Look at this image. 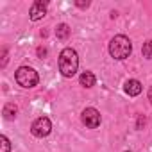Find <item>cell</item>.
Wrapping results in <instances>:
<instances>
[{
    "label": "cell",
    "instance_id": "cell-1",
    "mask_svg": "<svg viewBox=\"0 0 152 152\" xmlns=\"http://www.w3.org/2000/svg\"><path fill=\"white\" fill-rule=\"evenodd\" d=\"M79 68V57L73 48H63L59 54V72L64 77H73Z\"/></svg>",
    "mask_w": 152,
    "mask_h": 152
},
{
    "label": "cell",
    "instance_id": "cell-2",
    "mask_svg": "<svg viewBox=\"0 0 152 152\" xmlns=\"http://www.w3.org/2000/svg\"><path fill=\"white\" fill-rule=\"evenodd\" d=\"M131 52H132V43H131V39L127 36L118 34V36H115L111 39V43H109V54H111V57L122 61V59H127L131 56Z\"/></svg>",
    "mask_w": 152,
    "mask_h": 152
},
{
    "label": "cell",
    "instance_id": "cell-3",
    "mask_svg": "<svg viewBox=\"0 0 152 152\" xmlns=\"http://www.w3.org/2000/svg\"><path fill=\"white\" fill-rule=\"evenodd\" d=\"M15 79L22 88H34L39 83L38 72L34 68H31V66H20L16 70V73H15Z\"/></svg>",
    "mask_w": 152,
    "mask_h": 152
},
{
    "label": "cell",
    "instance_id": "cell-4",
    "mask_svg": "<svg viewBox=\"0 0 152 152\" xmlns=\"http://www.w3.org/2000/svg\"><path fill=\"white\" fill-rule=\"evenodd\" d=\"M50 131H52V124H50V120H48L47 116L36 118V120L32 122V125H31V132H32L36 138H45V136L50 134Z\"/></svg>",
    "mask_w": 152,
    "mask_h": 152
},
{
    "label": "cell",
    "instance_id": "cell-5",
    "mask_svg": "<svg viewBox=\"0 0 152 152\" xmlns=\"http://www.w3.org/2000/svg\"><path fill=\"white\" fill-rule=\"evenodd\" d=\"M83 124L88 127V129H97L100 125V113L95 109V107H86L83 111Z\"/></svg>",
    "mask_w": 152,
    "mask_h": 152
},
{
    "label": "cell",
    "instance_id": "cell-6",
    "mask_svg": "<svg viewBox=\"0 0 152 152\" xmlns=\"http://www.w3.org/2000/svg\"><path fill=\"white\" fill-rule=\"evenodd\" d=\"M45 15H47V2H43V0H36V2L32 4V7H31V11H29L31 20L32 22H38Z\"/></svg>",
    "mask_w": 152,
    "mask_h": 152
},
{
    "label": "cell",
    "instance_id": "cell-7",
    "mask_svg": "<svg viewBox=\"0 0 152 152\" xmlns=\"http://www.w3.org/2000/svg\"><path fill=\"white\" fill-rule=\"evenodd\" d=\"M124 90H125V93L129 95V97H138L140 93H141V83L140 81H136V79H129L125 84H124Z\"/></svg>",
    "mask_w": 152,
    "mask_h": 152
},
{
    "label": "cell",
    "instance_id": "cell-8",
    "mask_svg": "<svg viewBox=\"0 0 152 152\" xmlns=\"http://www.w3.org/2000/svg\"><path fill=\"white\" fill-rule=\"evenodd\" d=\"M79 83H81V86H84V88H91V86H95L97 79H95L93 72H83L81 77H79Z\"/></svg>",
    "mask_w": 152,
    "mask_h": 152
},
{
    "label": "cell",
    "instance_id": "cell-9",
    "mask_svg": "<svg viewBox=\"0 0 152 152\" xmlns=\"http://www.w3.org/2000/svg\"><path fill=\"white\" fill-rule=\"evenodd\" d=\"M56 36H57V39H68V36H70V27H68L66 23H59V25L56 27Z\"/></svg>",
    "mask_w": 152,
    "mask_h": 152
},
{
    "label": "cell",
    "instance_id": "cell-10",
    "mask_svg": "<svg viewBox=\"0 0 152 152\" xmlns=\"http://www.w3.org/2000/svg\"><path fill=\"white\" fill-rule=\"evenodd\" d=\"M16 106L15 104H6L4 106V118H7V120H13L15 116H16Z\"/></svg>",
    "mask_w": 152,
    "mask_h": 152
},
{
    "label": "cell",
    "instance_id": "cell-11",
    "mask_svg": "<svg viewBox=\"0 0 152 152\" xmlns=\"http://www.w3.org/2000/svg\"><path fill=\"white\" fill-rule=\"evenodd\" d=\"M141 54H143V57H147V59H152V41H150V39L143 43Z\"/></svg>",
    "mask_w": 152,
    "mask_h": 152
},
{
    "label": "cell",
    "instance_id": "cell-12",
    "mask_svg": "<svg viewBox=\"0 0 152 152\" xmlns=\"http://www.w3.org/2000/svg\"><path fill=\"white\" fill-rule=\"evenodd\" d=\"M9 150H11V143L7 136H0V152H9Z\"/></svg>",
    "mask_w": 152,
    "mask_h": 152
},
{
    "label": "cell",
    "instance_id": "cell-13",
    "mask_svg": "<svg viewBox=\"0 0 152 152\" xmlns=\"http://www.w3.org/2000/svg\"><path fill=\"white\" fill-rule=\"evenodd\" d=\"M36 54H38V57H41V59H43V57L47 56V48H45V47H38Z\"/></svg>",
    "mask_w": 152,
    "mask_h": 152
},
{
    "label": "cell",
    "instance_id": "cell-14",
    "mask_svg": "<svg viewBox=\"0 0 152 152\" xmlns=\"http://www.w3.org/2000/svg\"><path fill=\"white\" fill-rule=\"evenodd\" d=\"M75 6L81 7V9H84V7H88V6H90V2H88V0H86V2H81V0H77V2H75Z\"/></svg>",
    "mask_w": 152,
    "mask_h": 152
},
{
    "label": "cell",
    "instance_id": "cell-15",
    "mask_svg": "<svg viewBox=\"0 0 152 152\" xmlns=\"http://www.w3.org/2000/svg\"><path fill=\"white\" fill-rule=\"evenodd\" d=\"M6 64H7V50L4 48L2 50V66H6Z\"/></svg>",
    "mask_w": 152,
    "mask_h": 152
},
{
    "label": "cell",
    "instance_id": "cell-16",
    "mask_svg": "<svg viewBox=\"0 0 152 152\" xmlns=\"http://www.w3.org/2000/svg\"><path fill=\"white\" fill-rule=\"evenodd\" d=\"M145 122H147V120H145V116H140V118H138V127L145 125Z\"/></svg>",
    "mask_w": 152,
    "mask_h": 152
},
{
    "label": "cell",
    "instance_id": "cell-17",
    "mask_svg": "<svg viewBox=\"0 0 152 152\" xmlns=\"http://www.w3.org/2000/svg\"><path fill=\"white\" fill-rule=\"evenodd\" d=\"M148 100H150V104H152V88L148 90Z\"/></svg>",
    "mask_w": 152,
    "mask_h": 152
}]
</instances>
